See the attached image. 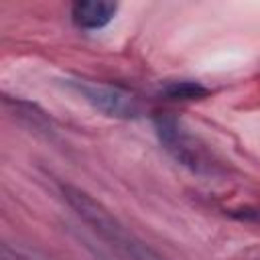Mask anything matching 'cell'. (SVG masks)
<instances>
[{
  "label": "cell",
  "mask_w": 260,
  "mask_h": 260,
  "mask_svg": "<svg viewBox=\"0 0 260 260\" xmlns=\"http://www.w3.org/2000/svg\"><path fill=\"white\" fill-rule=\"evenodd\" d=\"M63 197L67 203L75 209V213L91 225V230L112 246H116L120 252L130 256L132 260H165L156 250H152L148 244H144L140 238H136L126 225H122L100 201H95L89 193L73 187V185H63L61 187Z\"/></svg>",
  "instance_id": "obj_1"
},
{
  "label": "cell",
  "mask_w": 260,
  "mask_h": 260,
  "mask_svg": "<svg viewBox=\"0 0 260 260\" xmlns=\"http://www.w3.org/2000/svg\"><path fill=\"white\" fill-rule=\"evenodd\" d=\"M67 85L75 89L85 102H89L95 110L114 118H136L140 114L138 100L116 85L95 83L89 79H67Z\"/></svg>",
  "instance_id": "obj_2"
},
{
  "label": "cell",
  "mask_w": 260,
  "mask_h": 260,
  "mask_svg": "<svg viewBox=\"0 0 260 260\" xmlns=\"http://www.w3.org/2000/svg\"><path fill=\"white\" fill-rule=\"evenodd\" d=\"M156 132L165 148L181 162L191 167L193 171H201L207 162L203 158V150L195 144L193 136L181 126V122L173 116H158L156 118Z\"/></svg>",
  "instance_id": "obj_3"
},
{
  "label": "cell",
  "mask_w": 260,
  "mask_h": 260,
  "mask_svg": "<svg viewBox=\"0 0 260 260\" xmlns=\"http://www.w3.org/2000/svg\"><path fill=\"white\" fill-rule=\"evenodd\" d=\"M118 12L116 2L108 0H79L71 6V20L77 28L100 30L108 26Z\"/></svg>",
  "instance_id": "obj_4"
},
{
  "label": "cell",
  "mask_w": 260,
  "mask_h": 260,
  "mask_svg": "<svg viewBox=\"0 0 260 260\" xmlns=\"http://www.w3.org/2000/svg\"><path fill=\"white\" fill-rule=\"evenodd\" d=\"M162 93L171 100H199L203 95L209 93V89L205 85H201L199 81H191V79H179V81H169L162 87Z\"/></svg>",
  "instance_id": "obj_5"
},
{
  "label": "cell",
  "mask_w": 260,
  "mask_h": 260,
  "mask_svg": "<svg viewBox=\"0 0 260 260\" xmlns=\"http://www.w3.org/2000/svg\"><path fill=\"white\" fill-rule=\"evenodd\" d=\"M0 260H26V258H20L18 254H10V252L4 248V250H2V258H0Z\"/></svg>",
  "instance_id": "obj_6"
}]
</instances>
